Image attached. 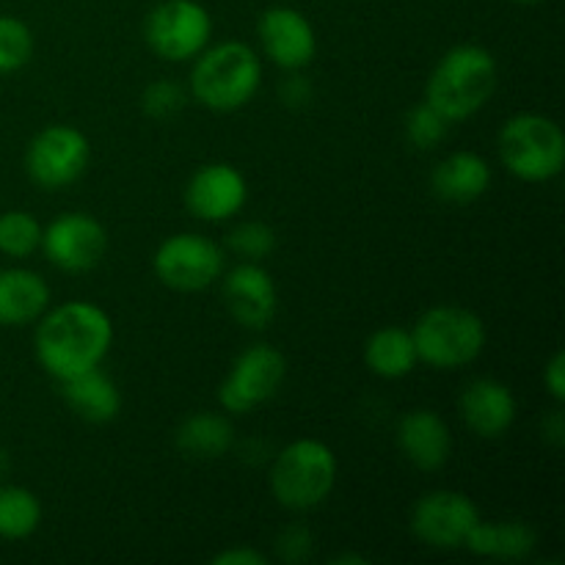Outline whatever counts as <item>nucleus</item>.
<instances>
[{"label": "nucleus", "mask_w": 565, "mask_h": 565, "mask_svg": "<svg viewBox=\"0 0 565 565\" xmlns=\"http://www.w3.org/2000/svg\"><path fill=\"white\" fill-rule=\"evenodd\" d=\"M114 345V323L103 307L92 301H64L36 320L33 353L55 381H66L86 370L103 367Z\"/></svg>", "instance_id": "obj_1"}, {"label": "nucleus", "mask_w": 565, "mask_h": 565, "mask_svg": "<svg viewBox=\"0 0 565 565\" xmlns=\"http://www.w3.org/2000/svg\"><path fill=\"white\" fill-rule=\"evenodd\" d=\"M500 86V66L483 44H456L434 66L425 83V103L450 125L472 119L489 105Z\"/></svg>", "instance_id": "obj_2"}, {"label": "nucleus", "mask_w": 565, "mask_h": 565, "mask_svg": "<svg viewBox=\"0 0 565 565\" xmlns=\"http://www.w3.org/2000/svg\"><path fill=\"white\" fill-rule=\"evenodd\" d=\"M263 86V61L246 42H218L193 58L188 92L202 108L215 114L241 110Z\"/></svg>", "instance_id": "obj_3"}, {"label": "nucleus", "mask_w": 565, "mask_h": 565, "mask_svg": "<svg viewBox=\"0 0 565 565\" xmlns=\"http://www.w3.org/2000/svg\"><path fill=\"white\" fill-rule=\"evenodd\" d=\"M270 494L287 511L323 505L337 483V456L326 441L296 439L276 452L268 472Z\"/></svg>", "instance_id": "obj_4"}, {"label": "nucleus", "mask_w": 565, "mask_h": 565, "mask_svg": "<svg viewBox=\"0 0 565 565\" xmlns=\"http://www.w3.org/2000/svg\"><path fill=\"white\" fill-rule=\"evenodd\" d=\"M417 359L434 370H461L486 351V323L478 312L439 303L419 315L412 329Z\"/></svg>", "instance_id": "obj_5"}, {"label": "nucleus", "mask_w": 565, "mask_h": 565, "mask_svg": "<svg viewBox=\"0 0 565 565\" xmlns=\"http://www.w3.org/2000/svg\"><path fill=\"white\" fill-rule=\"evenodd\" d=\"M497 152L516 180L550 182L565 166V132L552 116L516 114L500 127Z\"/></svg>", "instance_id": "obj_6"}, {"label": "nucleus", "mask_w": 565, "mask_h": 565, "mask_svg": "<svg viewBox=\"0 0 565 565\" xmlns=\"http://www.w3.org/2000/svg\"><path fill=\"white\" fill-rule=\"evenodd\" d=\"M213 39V14L199 0H160L143 20V42L158 58L182 64Z\"/></svg>", "instance_id": "obj_7"}, {"label": "nucleus", "mask_w": 565, "mask_h": 565, "mask_svg": "<svg viewBox=\"0 0 565 565\" xmlns=\"http://www.w3.org/2000/svg\"><path fill=\"white\" fill-rule=\"evenodd\" d=\"M92 160L86 132L72 125H47L25 149V174L42 191H61L81 180Z\"/></svg>", "instance_id": "obj_8"}, {"label": "nucleus", "mask_w": 565, "mask_h": 565, "mask_svg": "<svg viewBox=\"0 0 565 565\" xmlns=\"http://www.w3.org/2000/svg\"><path fill=\"white\" fill-rule=\"evenodd\" d=\"M224 248L196 232H177L166 237L152 257L160 285L174 292H202L224 274Z\"/></svg>", "instance_id": "obj_9"}, {"label": "nucleus", "mask_w": 565, "mask_h": 565, "mask_svg": "<svg viewBox=\"0 0 565 565\" xmlns=\"http://www.w3.org/2000/svg\"><path fill=\"white\" fill-rule=\"evenodd\" d=\"M287 375V359L268 342L248 345L237 353L230 373L218 386V403L226 414H248L279 392Z\"/></svg>", "instance_id": "obj_10"}, {"label": "nucleus", "mask_w": 565, "mask_h": 565, "mask_svg": "<svg viewBox=\"0 0 565 565\" xmlns=\"http://www.w3.org/2000/svg\"><path fill=\"white\" fill-rule=\"evenodd\" d=\"M39 248L64 274H88L108 254V232L88 213H61L42 230Z\"/></svg>", "instance_id": "obj_11"}, {"label": "nucleus", "mask_w": 565, "mask_h": 565, "mask_svg": "<svg viewBox=\"0 0 565 565\" xmlns=\"http://www.w3.org/2000/svg\"><path fill=\"white\" fill-rule=\"evenodd\" d=\"M480 522V511L463 491L436 489L417 500L412 511V533L430 550H463L467 535Z\"/></svg>", "instance_id": "obj_12"}, {"label": "nucleus", "mask_w": 565, "mask_h": 565, "mask_svg": "<svg viewBox=\"0 0 565 565\" xmlns=\"http://www.w3.org/2000/svg\"><path fill=\"white\" fill-rule=\"evenodd\" d=\"M263 55L285 72H301L318 55V33L307 14L292 6H270L257 22Z\"/></svg>", "instance_id": "obj_13"}, {"label": "nucleus", "mask_w": 565, "mask_h": 565, "mask_svg": "<svg viewBox=\"0 0 565 565\" xmlns=\"http://www.w3.org/2000/svg\"><path fill=\"white\" fill-rule=\"evenodd\" d=\"M248 182L232 163H204L185 185V207L193 218L221 224L246 207Z\"/></svg>", "instance_id": "obj_14"}, {"label": "nucleus", "mask_w": 565, "mask_h": 565, "mask_svg": "<svg viewBox=\"0 0 565 565\" xmlns=\"http://www.w3.org/2000/svg\"><path fill=\"white\" fill-rule=\"evenodd\" d=\"M224 279V303L226 312L243 329L259 331L274 323L279 312V290L268 270L259 263H241L232 270L221 274Z\"/></svg>", "instance_id": "obj_15"}, {"label": "nucleus", "mask_w": 565, "mask_h": 565, "mask_svg": "<svg viewBox=\"0 0 565 565\" xmlns=\"http://www.w3.org/2000/svg\"><path fill=\"white\" fill-rule=\"evenodd\" d=\"M461 419L478 439H500L513 428L519 401L508 384L497 379H478L463 390Z\"/></svg>", "instance_id": "obj_16"}, {"label": "nucleus", "mask_w": 565, "mask_h": 565, "mask_svg": "<svg viewBox=\"0 0 565 565\" xmlns=\"http://www.w3.org/2000/svg\"><path fill=\"white\" fill-rule=\"evenodd\" d=\"M397 447L417 469L439 472L452 456L450 425L430 408H414L397 423Z\"/></svg>", "instance_id": "obj_17"}, {"label": "nucleus", "mask_w": 565, "mask_h": 565, "mask_svg": "<svg viewBox=\"0 0 565 565\" xmlns=\"http://www.w3.org/2000/svg\"><path fill=\"white\" fill-rule=\"evenodd\" d=\"M491 166L483 154L469 152H450L447 158H441L434 166V174H430V191L441 199V202L450 204H469L478 202L480 196H486V191L491 188Z\"/></svg>", "instance_id": "obj_18"}, {"label": "nucleus", "mask_w": 565, "mask_h": 565, "mask_svg": "<svg viewBox=\"0 0 565 565\" xmlns=\"http://www.w3.org/2000/svg\"><path fill=\"white\" fill-rule=\"evenodd\" d=\"M50 309V285L31 268L0 270V326H31Z\"/></svg>", "instance_id": "obj_19"}, {"label": "nucleus", "mask_w": 565, "mask_h": 565, "mask_svg": "<svg viewBox=\"0 0 565 565\" xmlns=\"http://www.w3.org/2000/svg\"><path fill=\"white\" fill-rule=\"evenodd\" d=\"M61 384V397H64L66 406L77 414L81 419L94 425L114 423L121 412V392L116 386V381L110 375H105L103 370L94 367L86 370L81 375H72V379L58 381Z\"/></svg>", "instance_id": "obj_20"}, {"label": "nucleus", "mask_w": 565, "mask_h": 565, "mask_svg": "<svg viewBox=\"0 0 565 565\" xmlns=\"http://www.w3.org/2000/svg\"><path fill=\"white\" fill-rule=\"evenodd\" d=\"M539 546V535L527 522L508 519V522H483L480 519L467 535L463 550L475 557H489V561H524Z\"/></svg>", "instance_id": "obj_21"}, {"label": "nucleus", "mask_w": 565, "mask_h": 565, "mask_svg": "<svg viewBox=\"0 0 565 565\" xmlns=\"http://www.w3.org/2000/svg\"><path fill=\"white\" fill-rule=\"evenodd\" d=\"M364 364L373 375L386 381L406 379L419 364L417 348H414L412 329L403 326H384L364 342Z\"/></svg>", "instance_id": "obj_22"}, {"label": "nucleus", "mask_w": 565, "mask_h": 565, "mask_svg": "<svg viewBox=\"0 0 565 565\" xmlns=\"http://www.w3.org/2000/svg\"><path fill=\"white\" fill-rule=\"evenodd\" d=\"M177 450L185 458L196 461H213V458L226 456L235 447V428L230 417L218 412H199L191 414L174 434Z\"/></svg>", "instance_id": "obj_23"}, {"label": "nucleus", "mask_w": 565, "mask_h": 565, "mask_svg": "<svg viewBox=\"0 0 565 565\" xmlns=\"http://www.w3.org/2000/svg\"><path fill=\"white\" fill-rule=\"evenodd\" d=\"M42 524V502L25 486H0V539L25 541Z\"/></svg>", "instance_id": "obj_24"}, {"label": "nucleus", "mask_w": 565, "mask_h": 565, "mask_svg": "<svg viewBox=\"0 0 565 565\" xmlns=\"http://www.w3.org/2000/svg\"><path fill=\"white\" fill-rule=\"evenodd\" d=\"M42 230L36 215L25 210L0 213V254L11 259H28L42 246Z\"/></svg>", "instance_id": "obj_25"}, {"label": "nucleus", "mask_w": 565, "mask_h": 565, "mask_svg": "<svg viewBox=\"0 0 565 565\" xmlns=\"http://www.w3.org/2000/svg\"><path fill=\"white\" fill-rule=\"evenodd\" d=\"M276 243H279L276 230L265 221H241L226 235V248L235 252L243 263H263L274 254Z\"/></svg>", "instance_id": "obj_26"}, {"label": "nucleus", "mask_w": 565, "mask_h": 565, "mask_svg": "<svg viewBox=\"0 0 565 565\" xmlns=\"http://www.w3.org/2000/svg\"><path fill=\"white\" fill-rule=\"evenodd\" d=\"M36 39L20 17L0 14V75L22 70L33 58Z\"/></svg>", "instance_id": "obj_27"}, {"label": "nucleus", "mask_w": 565, "mask_h": 565, "mask_svg": "<svg viewBox=\"0 0 565 565\" xmlns=\"http://www.w3.org/2000/svg\"><path fill=\"white\" fill-rule=\"evenodd\" d=\"M450 121L439 114L436 108H430L428 103H417L406 114V121H403V132H406V141L412 143L419 152H430V149L439 147L441 141L450 132Z\"/></svg>", "instance_id": "obj_28"}, {"label": "nucleus", "mask_w": 565, "mask_h": 565, "mask_svg": "<svg viewBox=\"0 0 565 565\" xmlns=\"http://www.w3.org/2000/svg\"><path fill=\"white\" fill-rule=\"evenodd\" d=\"M188 103V94L180 83L169 81V77H158L149 83L141 94V110L154 121L174 119Z\"/></svg>", "instance_id": "obj_29"}, {"label": "nucleus", "mask_w": 565, "mask_h": 565, "mask_svg": "<svg viewBox=\"0 0 565 565\" xmlns=\"http://www.w3.org/2000/svg\"><path fill=\"white\" fill-rule=\"evenodd\" d=\"M312 552V535L301 524H292V527L281 530L279 539H276V555L285 563H303Z\"/></svg>", "instance_id": "obj_30"}, {"label": "nucleus", "mask_w": 565, "mask_h": 565, "mask_svg": "<svg viewBox=\"0 0 565 565\" xmlns=\"http://www.w3.org/2000/svg\"><path fill=\"white\" fill-rule=\"evenodd\" d=\"M544 386L552 395V401L563 403L565 401V356L563 351L552 353V359L544 367Z\"/></svg>", "instance_id": "obj_31"}, {"label": "nucleus", "mask_w": 565, "mask_h": 565, "mask_svg": "<svg viewBox=\"0 0 565 565\" xmlns=\"http://www.w3.org/2000/svg\"><path fill=\"white\" fill-rule=\"evenodd\" d=\"M215 565H268L270 557L263 555L259 550L254 546H232V550L218 552L213 557Z\"/></svg>", "instance_id": "obj_32"}, {"label": "nucleus", "mask_w": 565, "mask_h": 565, "mask_svg": "<svg viewBox=\"0 0 565 565\" xmlns=\"http://www.w3.org/2000/svg\"><path fill=\"white\" fill-rule=\"evenodd\" d=\"M281 99H285L290 108H303V105L312 103V86H309L307 77L301 75L287 77L285 86H281Z\"/></svg>", "instance_id": "obj_33"}, {"label": "nucleus", "mask_w": 565, "mask_h": 565, "mask_svg": "<svg viewBox=\"0 0 565 565\" xmlns=\"http://www.w3.org/2000/svg\"><path fill=\"white\" fill-rule=\"evenodd\" d=\"M541 430H544V439H550L555 447H563V441H565V419H563L561 408H555V412H552L550 417L544 419Z\"/></svg>", "instance_id": "obj_34"}, {"label": "nucleus", "mask_w": 565, "mask_h": 565, "mask_svg": "<svg viewBox=\"0 0 565 565\" xmlns=\"http://www.w3.org/2000/svg\"><path fill=\"white\" fill-rule=\"evenodd\" d=\"M9 467H11L9 452H6V447H0V480H3L6 475H9Z\"/></svg>", "instance_id": "obj_35"}, {"label": "nucleus", "mask_w": 565, "mask_h": 565, "mask_svg": "<svg viewBox=\"0 0 565 565\" xmlns=\"http://www.w3.org/2000/svg\"><path fill=\"white\" fill-rule=\"evenodd\" d=\"M331 563H364V557L362 555H340V557H334Z\"/></svg>", "instance_id": "obj_36"}, {"label": "nucleus", "mask_w": 565, "mask_h": 565, "mask_svg": "<svg viewBox=\"0 0 565 565\" xmlns=\"http://www.w3.org/2000/svg\"><path fill=\"white\" fill-rule=\"evenodd\" d=\"M513 3H519V6H535V3H544V0H513Z\"/></svg>", "instance_id": "obj_37"}]
</instances>
